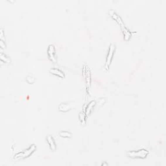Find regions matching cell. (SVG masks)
<instances>
[{
  "instance_id": "1",
  "label": "cell",
  "mask_w": 166,
  "mask_h": 166,
  "mask_svg": "<svg viewBox=\"0 0 166 166\" xmlns=\"http://www.w3.org/2000/svg\"><path fill=\"white\" fill-rule=\"evenodd\" d=\"M149 150L145 149H141L137 150H132L126 153V156L131 158H140L144 159L149 155Z\"/></svg>"
},
{
  "instance_id": "2",
  "label": "cell",
  "mask_w": 166,
  "mask_h": 166,
  "mask_svg": "<svg viewBox=\"0 0 166 166\" xmlns=\"http://www.w3.org/2000/svg\"><path fill=\"white\" fill-rule=\"evenodd\" d=\"M36 149H37V147L35 145H31V146L28 147V149L24 150L23 151L17 153L16 155L14 156V159L15 160H20V159H24L25 158H28L30 155L34 153Z\"/></svg>"
},
{
  "instance_id": "3",
  "label": "cell",
  "mask_w": 166,
  "mask_h": 166,
  "mask_svg": "<svg viewBox=\"0 0 166 166\" xmlns=\"http://www.w3.org/2000/svg\"><path fill=\"white\" fill-rule=\"evenodd\" d=\"M115 50H116L115 45L111 44L110 45L109 49H108V52L107 56L106 63H105V69H106L107 70H108V69H109V67L112 63V60L113 59L114 53H115Z\"/></svg>"
},
{
  "instance_id": "4",
  "label": "cell",
  "mask_w": 166,
  "mask_h": 166,
  "mask_svg": "<svg viewBox=\"0 0 166 166\" xmlns=\"http://www.w3.org/2000/svg\"><path fill=\"white\" fill-rule=\"evenodd\" d=\"M47 55L49 57V59L53 62H57V51L55 46L53 44L49 45L47 48Z\"/></svg>"
},
{
  "instance_id": "5",
  "label": "cell",
  "mask_w": 166,
  "mask_h": 166,
  "mask_svg": "<svg viewBox=\"0 0 166 166\" xmlns=\"http://www.w3.org/2000/svg\"><path fill=\"white\" fill-rule=\"evenodd\" d=\"M75 104L73 102H68V103H61L59 107V109L60 111L64 112H68L69 110H70L72 109V108H73L75 107Z\"/></svg>"
},
{
  "instance_id": "6",
  "label": "cell",
  "mask_w": 166,
  "mask_h": 166,
  "mask_svg": "<svg viewBox=\"0 0 166 166\" xmlns=\"http://www.w3.org/2000/svg\"><path fill=\"white\" fill-rule=\"evenodd\" d=\"M109 14L110 15V16L112 18L116 21V22L119 24V25H120V27H122L123 25H125V23L123 22V21L122 20L120 16H119L115 11H114L112 10H110V11L109 12Z\"/></svg>"
},
{
  "instance_id": "7",
  "label": "cell",
  "mask_w": 166,
  "mask_h": 166,
  "mask_svg": "<svg viewBox=\"0 0 166 166\" xmlns=\"http://www.w3.org/2000/svg\"><path fill=\"white\" fill-rule=\"evenodd\" d=\"M49 73H51V74L57 75V76L62 78H65L66 76L65 73L62 70H61V69H60L59 68H50L49 69Z\"/></svg>"
},
{
  "instance_id": "8",
  "label": "cell",
  "mask_w": 166,
  "mask_h": 166,
  "mask_svg": "<svg viewBox=\"0 0 166 166\" xmlns=\"http://www.w3.org/2000/svg\"><path fill=\"white\" fill-rule=\"evenodd\" d=\"M121 29L123 37H124V39L126 41H129L130 39H131L132 35V34H133V33L131 32L127 28H126L125 25L122 26V27H121Z\"/></svg>"
},
{
  "instance_id": "9",
  "label": "cell",
  "mask_w": 166,
  "mask_h": 166,
  "mask_svg": "<svg viewBox=\"0 0 166 166\" xmlns=\"http://www.w3.org/2000/svg\"><path fill=\"white\" fill-rule=\"evenodd\" d=\"M47 141L48 144H49V147L51 150H55L57 149V146H56V143L55 141L54 140V138H53L52 136H51L50 134L47 136Z\"/></svg>"
},
{
  "instance_id": "10",
  "label": "cell",
  "mask_w": 166,
  "mask_h": 166,
  "mask_svg": "<svg viewBox=\"0 0 166 166\" xmlns=\"http://www.w3.org/2000/svg\"><path fill=\"white\" fill-rule=\"evenodd\" d=\"M95 104H96L95 101H92L91 102H90L88 106H87L86 108V115H89V114L91 113V112L93 109V107H95Z\"/></svg>"
},
{
  "instance_id": "11",
  "label": "cell",
  "mask_w": 166,
  "mask_h": 166,
  "mask_svg": "<svg viewBox=\"0 0 166 166\" xmlns=\"http://www.w3.org/2000/svg\"><path fill=\"white\" fill-rule=\"evenodd\" d=\"M59 136L61 138H69L72 136V134L69 131H60L59 132Z\"/></svg>"
},
{
  "instance_id": "12",
  "label": "cell",
  "mask_w": 166,
  "mask_h": 166,
  "mask_svg": "<svg viewBox=\"0 0 166 166\" xmlns=\"http://www.w3.org/2000/svg\"><path fill=\"white\" fill-rule=\"evenodd\" d=\"M86 112H80L79 115H78V117H79V119L81 121V123H83V124H86Z\"/></svg>"
},
{
  "instance_id": "13",
  "label": "cell",
  "mask_w": 166,
  "mask_h": 166,
  "mask_svg": "<svg viewBox=\"0 0 166 166\" xmlns=\"http://www.w3.org/2000/svg\"><path fill=\"white\" fill-rule=\"evenodd\" d=\"M108 165V164H107V163H102V164H101V165Z\"/></svg>"
}]
</instances>
